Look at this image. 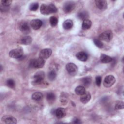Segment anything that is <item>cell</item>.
<instances>
[{"label":"cell","mask_w":124,"mask_h":124,"mask_svg":"<svg viewBox=\"0 0 124 124\" xmlns=\"http://www.w3.org/2000/svg\"><path fill=\"white\" fill-rule=\"evenodd\" d=\"M7 85L10 88H13L15 86V83L14 80L12 79H9L7 81Z\"/></svg>","instance_id":"cell-33"},{"label":"cell","mask_w":124,"mask_h":124,"mask_svg":"<svg viewBox=\"0 0 124 124\" xmlns=\"http://www.w3.org/2000/svg\"><path fill=\"white\" fill-rule=\"evenodd\" d=\"M73 21L70 19L65 20L63 23V27L65 30H69L73 27Z\"/></svg>","instance_id":"cell-23"},{"label":"cell","mask_w":124,"mask_h":124,"mask_svg":"<svg viewBox=\"0 0 124 124\" xmlns=\"http://www.w3.org/2000/svg\"><path fill=\"white\" fill-rule=\"evenodd\" d=\"M95 2L97 7L101 10H104L107 8V2L106 0H96Z\"/></svg>","instance_id":"cell-12"},{"label":"cell","mask_w":124,"mask_h":124,"mask_svg":"<svg viewBox=\"0 0 124 124\" xmlns=\"http://www.w3.org/2000/svg\"><path fill=\"white\" fill-rule=\"evenodd\" d=\"M102 78L100 76H97L95 78V83L97 86H100L101 83Z\"/></svg>","instance_id":"cell-35"},{"label":"cell","mask_w":124,"mask_h":124,"mask_svg":"<svg viewBox=\"0 0 124 124\" xmlns=\"http://www.w3.org/2000/svg\"><path fill=\"white\" fill-rule=\"evenodd\" d=\"M92 25V22L88 19H85L83 21L82 24V29L84 30H88L90 28Z\"/></svg>","instance_id":"cell-21"},{"label":"cell","mask_w":124,"mask_h":124,"mask_svg":"<svg viewBox=\"0 0 124 124\" xmlns=\"http://www.w3.org/2000/svg\"><path fill=\"white\" fill-rule=\"evenodd\" d=\"M115 82V78L112 75H108L105 78L104 81V86L106 88L111 87Z\"/></svg>","instance_id":"cell-6"},{"label":"cell","mask_w":124,"mask_h":124,"mask_svg":"<svg viewBox=\"0 0 124 124\" xmlns=\"http://www.w3.org/2000/svg\"><path fill=\"white\" fill-rule=\"evenodd\" d=\"M57 69V68H52L48 72L47 76H48V79L50 80L53 81L55 79L56 76H57V73H56V69Z\"/></svg>","instance_id":"cell-18"},{"label":"cell","mask_w":124,"mask_h":124,"mask_svg":"<svg viewBox=\"0 0 124 124\" xmlns=\"http://www.w3.org/2000/svg\"><path fill=\"white\" fill-rule=\"evenodd\" d=\"M100 61L104 63H108L112 61V58L106 54H102L100 56Z\"/></svg>","instance_id":"cell-17"},{"label":"cell","mask_w":124,"mask_h":124,"mask_svg":"<svg viewBox=\"0 0 124 124\" xmlns=\"http://www.w3.org/2000/svg\"><path fill=\"white\" fill-rule=\"evenodd\" d=\"M60 101L63 104H65L67 102V96H66V94L63 93L61 94L60 96Z\"/></svg>","instance_id":"cell-32"},{"label":"cell","mask_w":124,"mask_h":124,"mask_svg":"<svg viewBox=\"0 0 124 124\" xmlns=\"http://www.w3.org/2000/svg\"><path fill=\"white\" fill-rule=\"evenodd\" d=\"M86 92L85 87L82 86H79L76 88L75 93L78 95H81Z\"/></svg>","instance_id":"cell-24"},{"label":"cell","mask_w":124,"mask_h":124,"mask_svg":"<svg viewBox=\"0 0 124 124\" xmlns=\"http://www.w3.org/2000/svg\"><path fill=\"white\" fill-rule=\"evenodd\" d=\"M52 54V50L49 48L42 49L39 53V58L44 60L48 59Z\"/></svg>","instance_id":"cell-9"},{"label":"cell","mask_w":124,"mask_h":124,"mask_svg":"<svg viewBox=\"0 0 124 124\" xmlns=\"http://www.w3.org/2000/svg\"><path fill=\"white\" fill-rule=\"evenodd\" d=\"M43 95L42 94V93L41 92H37L35 93H34L32 95V99L33 100L35 101H40L41 100H42V99L43 98Z\"/></svg>","instance_id":"cell-22"},{"label":"cell","mask_w":124,"mask_h":124,"mask_svg":"<svg viewBox=\"0 0 124 124\" xmlns=\"http://www.w3.org/2000/svg\"><path fill=\"white\" fill-rule=\"evenodd\" d=\"M45 73L43 71L36 72L33 76V82L34 84H40L43 81L45 78Z\"/></svg>","instance_id":"cell-3"},{"label":"cell","mask_w":124,"mask_h":124,"mask_svg":"<svg viewBox=\"0 0 124 124\" xmlns=\"http://www.w3.org/2000/svg\"><path fill=\"white\" fill-rule=\"evenodd\" d=\"M20 43L22 45H28L31 43L32 38L30 36H25L20 39Z\"/></svg>","instance_id":"cell-15"},{"label":"cell","mask_w":124,"mask_h":124,"mask_svg":"<svg viewBox=\"0 0 124 124\" xmlns=\"http://www.w3.org/2000/svg\"><path fill=\"white\" fill-rule=\"evenodd\" d=\"M19 30L22 33L25 34H28L30 32L31 28L28 22L22 21L19 24Z\"/></svg>","instance_id":"cell-7"},{"label":"cell","mask_w":124,"mask_h":124,"mask_svg":"<svg viewBox=\"0 0 124 124\" xmlns=\"http://www.w3.org/2000/svg\"><path fill=\"white\" fill-rule=\"evenodd\" d=\"M39 7V4L37 2H33L29 6V9L31 11H36Z\"/></svg>","instance_id":"cell-28"},{"label":"cell","mask_w":124,"mask_h":124,"mask_svg":"<svg viewBox=\"0 0 124 124\" xmlns=\"http://www.w3.org/2000/svg\"><path fill=\"white\" fill-rule=\"evenodd\" d=\"M55 113L56 117L59 119H61L64 117L66 114L65 109L62 108H59L57 109H56L55 111Z\"/></svg>","instance_id":"cell-13"},{"label":"cell","mask_w":124,"mask_h":124,"mask_svg":"<svg viewBox=\"0 0 124 124\" xmlns=\"http://www.w3.org/2000/svg\"><path fill=\"white\" fill-rule=\"evenodd\" d=\"M124 107V104L122 101H118L116 102L115 105V108L116 109H122Z\"/></svg>","instance_id":"cell-31"},{"label":"cell","mask_w":124,"mask_h":124,"mask_svg":"<svg viewBox=\"0 0 124 124\" xmlns=\"http://www.w3.org/2000/svg\"><path fill=\"white\" fill-rule=\"evenodd\" d=\"M76 57L78 59L81 61L85 62L87 61L88 59V55L86 53L83 51H80L78 52L76 54Z\"/></svg>","instance_id":"cell-16"},{"label":"cell","mask_w":124,"mask_h":124,"mask_svg":"<svg viewBox=\"0 0 124 124\" xmlns=\"http://www.w3.org/2000/svg\"><path fill=\"white\" fill-rule=\"evenodd\" d=\"M92 82V78L90 77H85L81 79V82L84 87H88Z\"/></svg>","instance_id":"cell-19"},{"label":"cell","mask_w":124,"mask_h":124,"mask_svg":"<svg viewBox=\"0 0 124 124\" xmlns=\"http://www.w3.org/2000/svg\"><path fill=\"white\" fill-rule=\"evenodd\" d=\"M2 121L5 124H15L17 123V120L16 118L10 115H5L1 118Z\"/></svg>","instance_id":"cell-10"},{"label":"cell","mask_w":124,"mask_h":124,"mask_svg":"<svg viewBox=\"0 0 124 124\" xmlns=\"http://www.w3.org/2000/svg\"><path fill=\"white\" fill-rule=\"evenodd\" d=\"M113 37V34L110 31H106L101 33L99 36L100 40H103L106 42H109Z\"/></svg>","instance_id":"cell-4"},{"label":"cell","mask_w":124,"mask_h":124,"mask_svg":"<svg viewBox=\"0 0 124 124\" xmlns=\"http://www.w3.org/2000/svg\"><path fill=\"white\" fill-rule=\"evenodd\" d=\"M9 56L11 58L19 59L21 58L24 54L23 49L21 47H18L16 48L11 50L9 53Z\"/></svg>","instance_id":"cell-1"},{"label":"cell","mask_w":124,"mask_h":124,"mask_svg":"<svg viewBox=\"0 0 124 124\" xmlns=\"http://www.w3.org/2000/svg\"><path fill=\"white\" fill-rule=\"evenodd\" d=\"M58 22V18L54 16H52L49 18V23L52 27L56 26Z\"/></svg>","instance_id":"cell-27"},{"label":"cell","mask_w":124,"mask_h":124,"mask_svg":"<svg viewBox=\"0 0 124 124\" xmlns=\"http://www.w3.org/2000/svg\"><path fill=\"white\" fill-rule=\"evenodd\" d=\"M93 42L94 43V44L96 46H97L99 48H102L103 47L104 45L103 43L102 42V41L99 39H96V38H94L93 39Z\"/></svg>","instance_id":"cell-29"},{"label":"cell","mask_w":124,"mask_h":124,"mask_svg":"<svg viewBox=\"0 0 124 124\" xmlns=\"http://www.w3.org/2000/svg\"><path fill=\"white\" fill-rule=\"evenodd\" d=\"M42 24H43L42 21L41 20L38 19H33L31 22V27L35 30L40 29L42 26Z\"/></svg>","instance_id":"cell-11"},{"label":"cell","mask_w":124,"mask_h":124,"mask_svg":"<svg viewBox=\"0 0 124 124\" xmlns=\"http://www.w3.org/2000/svg\"><path fill=\"white\" fill-rule=\"evenodd\" d=\"M73 123H75V124H80V123H81V122L79 119H78V118H75V119H74V120L73 121Z\"/></svg>","instance_id":"cell-37"},{"label":"cell","mask_w":124,"mask_h":124,"mask_svg":"<svg viewBox=\"0 0 124 124\" xmlns=\"http://www.w3.org/2000/svg\"><path fill=\"white\" fill-rule=\"evenodd\" d=\"M89 16V14L87 12L83 11H81L78 14V18H79L81 20H82L83 21L85 19H87V18Z\"/></svg>","instance_id":"cell-25"},{"label":"cell","mask_w":124,"mask_h":124,"mask_svg":"<svg viewBox=\"0 0 124 124\" xmlns=\"http://www.w3.org/2000/svg\"><path fill=\"white\" fill-rule=\"evenodd\" d=\"M66 69L68 73L72 76L76 75L78 71L77 65L73 63H67L66 65Z\"/></svg>","instance_id":"cell-5"},{"label":"cell","mask_w":124,"mask_h":124,"mask_svg":"<svg viewBox=\"0 0 124 124\" xmlns=\"http://www.w3.org/2000/svg\"><path fill=\"white\" fill-rule=\"evenodd\" d=\"M56 98V96L54 93H48L46 94V99L47 100V101L51 103L52 102H53Z\"/></svg>","instance_id":"cell-26"},{"label":"cell","mask_w":124,"mask_h":124,"mask_svg":"<svg viewBox=\"0 0 124 124\" xmlns=\"http://www.w3.org/2000/svg\"><path fill=\"white\" fill-rule=\"evenodd\" d=\"M91 95L90 93L86 92L84 93H83L82 95H81L80 100L82 103L86 104L90 101V100L91 99Z\"/></svg>","instance_id":"cell-14"},{"label":"cell","mask_w":124,"mask_h":124,"mask_svg":"<svg viewBox=\"0 0 124 124\" xmlns=\"http://www.w3.org/2000/svg\"><path fill=\"white\" fill-rule=\"evenodd\" d=\"M9 9V7H6V6H4L3 5H1L0 6V11L2 12H6L8 11Z\"/></svg>","instance_id":"cell-36"},{"label":"cell","mask_w":124,"mask_h":124,"mask_svg":"<svg viewBox=\"0 0 124 124\" xmlns=\"http://www.w3.org/2000/svg\"><path fill=\"white\" fill-rule=\"evenodd\" d=\"M45 63V61L40 58L32 59L30 62L29 66L31 68H40L44 66Z\"/></svg>","instance_id":"cell-2"},{"label":"cell","mask_w":124,"mask_h":124,"mask_svg":"<svg viewBox=\"0 0 124 124\" xmlns=\"http://www.w3.org/2000/svg\"><path fill=\"white\" fill-rule=\"evenodd\" d=\"M12 2V1L11 0H2L1 1V5L6 7H9Z\"/></svg>","instance_id":"cell-34"},{"label":"cell","mask_w":124,"mask_h":124,"mask_svg":"<svg viewBox=\"0 0 124 124\" xmlns=\"http://www.w3.org/2000/svg\"><path fill=\"white\" fill-rule=\"evenodd\" d=\"M75 7V4L73 1L66 2L63 6V9L65 13H69L72 12Z\"/></svg>","instance_id":"cell-8"},{"label":"cell","mask_w":124,"mask_h":124,"mask_svg":"<svg viewBox=\"0 0 124 124\" xmlns=\"http://www.w3.org/2000/svg\"><path fill=\"white\" fill-rule=\"evenodd\" d=\"M49 6V11H50V13L52 14V13H54L57 12L58 10L57 7H56V6L53 4V3H50L48 5Z\"/></svg>","instance_id":"cell-30"},{"label":"cell","mask_w":124,"mask_h":124,"mask_svg":"<svg viewBox=\"0 0 124 124\" xmlns=\"http://www.w3.org/2000/svg\"><path fill=\"white\" fill-rule=\"evenodd\" d=\"M40 12L43 15H48L50 14L49 8L48 5H46V4H42L40 8Z\"/></svg>","instance_id":"cell-20"}]
</instances>
